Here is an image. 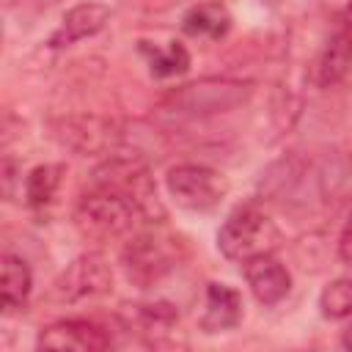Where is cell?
<instances>
[{"mask_svg": "<svg viewBox=\"0 0 352 352\" xmlns=\"http://www.w3.org/2000/svg\"><path fill=\"white\" fill-rule=\"evenodd\" d=\"M30 289H33V272H30L28 261L22 256L3 253V264H0V297H3V308L6 311L22 308L25 300L30 297Z\"/></svg>", "mask_w": 352, "mask_h": 352, "instance_id": "cell-15", "label": "cell"}, {"mask_svg": "<svg viewBox=\"0 0 352 352\" xmlns=\"http://www.w3.org/2000/svg\"><path fill=\"white\" fill-rule=\"evenodd\" d=\"M165 187L170 198L190 212H212L214 206H220V201L228 192V182L223 173L195 162L173 165L165 176Z\"/></svg>", "mask_w": 352, "mask_h": 352, "instance_id": "cell-7", "label": "cell"}, {"mask_svg": "<svg viewBox=\"0 0 352 352\" xmlns=\"http://www.w3.org/2000/svg\"><path fill=\"white\" fill-rule=\"evenodd\" d=\"M121 324L124 330H135L146 336V344L160 346L165 344L162 338L179 324V311L170 302H126L121 308Z\"/></svg>", "mask_w": 352, "mask_h": 352, "instance_id": "cell-12", "label": "cell"}, {"mask_svg": "<svg viewBox=\"0 0 352 352\" xmlns=\"http://www.w3.org/2000/svg\"><path fill=\"white\" fill-rule=\"evenodd\" d=\"M36 344L41 349H74V352H102L107 349L110 333L91 319H58L41 327Z\"/></svg>", "mask_w": 352, "mask_h": 352, "instance_id": "cell-9", "label": "cell"}, {"mask_svg": "<svg viewBox=\"0 0 352 352\" xmlns=\"http://www.w3.org/2000/svg\"><path fill=\"white\" fill-rule=\"evenodd\" d=\"M231 11L212 0V3H195L192 8L184 11L182 16V30L190 38H206V41H220L231 30Z\"/></svg>", "mask_w": 352, "mask_h": 352, "instance_id": "cell-14", "label": "cell"}, {"mask_svg": "<svg viewBox=\"0 0 352 352\" xmlns=\"http://www.w3.org/2000/svg\"><path fill=\"white\" fill-rule=\"evenodd\" d=\"M349 66H352L349 44L344 41L341 30L336 28V33L330 36V41H327V47L322 50V58H319V63H316V82L324 85V88H327V85H336L338 80L346 77Z\"/></svg>", "mask_w": 352, "mask_h": 352, "instance_id": "cell-18", "label": "cell"}, {"mask_svg": "<svg viewBox=\"0 0 352 352\" xmlns=\"http://www.w3.org/2000/svg\"><path fill=\"white\" fill-rule=\"evenodd\" d=\"M113 289V270L102 253L77 256L52 283V297L58 302L74 305L85 300H96Z\"/></svg>", "mask_w": 352, "mask_h": 352, "instance_id": "cell-8", "label": "cell"}, {"mask_svg": "<svg viewBox=\"0 0 352 352\" xmlns=\"http://www.w3.org/2000/svg\"><path fill=\"white\" fill-rule=\"evenodd\" d=\"M242 322V297L228 283H206L204 311L198 316V327L204 333H226Z\"/></svg>", "mask_w": 352, "mask_h": 352, "instance_id": "cell-13", "label": "cell"}, {"mask_svg": "<svg viewBox=\"0 0 352 352\" xmlns=\"http://www.w3.org/2000/svg\"><path fill=\"white\" fill-rule=\"evenodd\" d=\"M66 168L58 162H44L36 165L28 176H25V201L30 209H44L55 201L60 184H63Z\"/></svg>", "mask_w": 352, "mask_h": 352, "instance_id": "cell-17", "label": "cell"}, {"mask_svg": "<svg viewBox=\"0 0 352 352\" xmlns=\"http://www.w3.org/2000/svg\"><path fill=\"white\" fill-rule=\"evenodd\" d=\"M338 30H341V36H344V41L349 44V52H352V6L344 11V16L338 19Z\"/></svg>", "mask_w": 352, "mask_h": 352, "instance_id": "cell-22", "label": "cell"}, {"mask_svg": "<svg viewBox=\"0 0 352 352\" xmlns=\"http://www.w3.org/2000/svg\"><path fill=\"white\" fill-rule=\"evenodd\" d=\"M138 50L146 58L151 77H157V80L179 77L190 69V52L182 41H168L165 47H160L154 41H138Z\"/></svg>", "mask_w": 352, "mask_h": 352, "instance_id": "cell-16", "label": "cell"}, {"mask_svg": "<svg viewBox=\"0 0 352 352\" xmlns=\"http://www.w3.org/2000/svg\"><path fill=\"white\" fill-rule=\"evenodd\" d=\"M110 22V6L104 3H96V0H88V3H77L72 6L60 25L52 30L47 47L52 50H63V47H72L82 38H91L96 36L99 30H104V25Z\"/></svg>", "mask_w": 352, "mask_h": 352, "instance_id": "cell-10", "label": "cell"}, {"mask_svg": "<svg viewBox=\"0 0 352 352\" xmlns=\"http://www.w3.org/2000/svg\"><path fill=\"white\" fill-rule=\"evenodd\" d=\"M52 138L63 146L72 148L82 157L88 154H113L121 148L124 132L118 121L96 113H77V116H63L52 121Z\"/></svg>", "mask_w": 352, "mask_h": 352, "instance_id": "cell-6", "label": "cell"}, {"mask_svg": "<svg viewBox=\"0 0 352 352\" xmlns=\"http://www.w3.org/2000/svg\"><path fill=\"white\" fill-rule=\"evenodd\" d=\"M253 85L242 80H198L170 91L162 107L176 118H206L248 104Z\"/></svg>", "mask_w": 352, "mask_h": 352, "instance_id": "cell-5", "label": "cell"}, {"mask_svg": "<svg viewBox=\"0 0 352 352\" xmlns=\"http://www.w3.org/2000/svg\"><path fill=\"white\" fill-rule=\"evenodd\" d=\"M187 248L176 234L151 228L135 234L121 250V267L132 286L151 289L168 278L184 258Z\"/></svg>", "mask_w": 352, "mask_h": 352, "instance_id": "cell-1", "label": "cell"}, {"mask_svg": "<svg viewBox=\"0 0 352 352\" xmlns=\"http://www.w3.org/2000/svg\"><path fill=\"white\" fill-rule=\"evenodd\" d=\"M280 242H283L280 228L256 204L234 206L226 214L223 226L217 228V250L228 261H239V264L253 256L275 253Z\"/></svg>", "mask_w": 352, "mask_h": 352, "instance_id": "cell-3", "label": "cell"}, {"mask_svg": "<svg viewBox=\"0 0 352 352\" xmlns=\"http://www.w3.org/2000/svg\"><path fill=\"white\" fill-rule=\"evenodd\" d=\"M338 256H341L344 264L352 267V217H349V220L344 223V228H341V236H338Z\"/></svg>", "mask_w": 352, "mask_h": 352, "instance_id": "cell-21", "label": "cell"}, {"mask_svg": "<svg viewBox=\"0 0 352 352\" xmlns=\"http://www.w3.org/2000/svg\"><path fill=\"white\" fill-rule=\"evenodd\" d=\"M143 220V214L138 212V206L124 198L118 190L104 187L91 182V187L80 195L77 206H74V226L85 239H116L129 234L138 223Z\"/></svg>", "mask_w": 352, "mask_h": 352, "instance_id": "cell-2", "label": "cell"}, {"mask_svg": "<svg viewBox=\"0 0 352 352\" xmlns=\"http://www.w3.org/2000/svg\"><path fill=\"white\" fill-rule=\"evenodd\" d=\"M60 0H8L6 11L16 25H28L36 22L38 16H44L47 11H52Z\"/></svg>", "mask_w": 352, "mask_h": 352, "instance_id": "cell-20", "label": "cell"}, {"mask_svg": "<svg viewBox=\"0 0 352 352\" xmlns=\"http://www.w3.org/2000/svg\"><path fill=\"white\" fill-rule=\"evenodd\" d=\"M319 311L324 319H346L352 316V278L330 280L319 294Z\"/></svg>", "mask_w": 352, "mask_h": 352, "instance_id": "cell-19", "label": "cell"}, {"mask_svg": "<svg viewBox=\"0 0 352 352\" xmlns=\"http://www.w3.org/2000/svg\"><path fill=\"white\" fill-rule=\"evenodd\" d=\"M242 275L261 305H278L292 292V275L272 253L242 261Z\"/></svg>", "mask_w": 352, "mask_h": 352, "instance_id": "cell-11", "label": "cell"}, {"mask_svg": "<svg viewBox=\"0 0 352 352\" xmlns=\"http://www.w3.org/2000/svg\"><path fill=\"white\" fill-rule=\"evenodd\" d=\"M341 346H346V349H352V324L344 330V336H341Z\"/></svg>", "mask_w": 352, "mask_h": 352, "instance_id": "cell-23", "label": "cell"}, {"mask_svg": "<svg viewBox=\"0 0 352 352\" xmlns=\"http://www.w3.org/2000/svg\"><path fill=\"white\" fill-rule=\"evenodd\" d=\"M91 182L118 190L124 198H129L138 206V212L143 214L146 223H162L165 220V209H162V201L157 195L154 176H151V170L140 154H121V151L107 154V160L94 170Z\"/></svg>", "mask_w": 352, "mask_h": 352, "instance_id": "cell-4", "label": "cell"}]
</instances>
